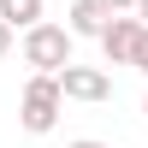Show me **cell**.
<instances>
[{"instance_id": "277c9868", "label": "cell", "mask_w": 148, "mask_h": 148, "mask_svg": "<svg viewBox=\"0 0 148 148\" xmlns=\"http://www.w3.org/2000/svg\"><path fill=\"white\" fill-rule=\"evenodd\" d=\"M136 36H142V24L130 18V12H119V18H107L101 24V53H107V65H130V47H136Z\"/></svg>"}, {"instance_id": "8fae6325", "label": "cell", "mask_w": 148, "mask_h": 148, "mask_svg": "<svg viewBox=\"0 0 148 148\" xmlns=\"http://www.w3.org/2000/svg\"><path fill=\"white\" fill-rule=\"evenodd\" d=\"M65 148H113V142H95V136H77V142H65Z\"/></svg>"}, {"instance_id": "ba28073f", "label": "cell", "mask_w": 148, "mask_h": 148, "mask_svg": "<svg viewBox=\"0 0 148 148\" xmlns=\"http://www.w3.org/2000/svg\"><path fill=\"white\" fill-rule=\"evenodd\" d=\"M130 6H136V0H101V12H107V18H119V12H130Z\"/></svg>"}, {"instance_id": "3957f363", "label": "cell", "mask_w": 148, "mask_h": 148, "mask_svg": "<svg viewBox=\"0 0 148 148\" xmlns=\"http://www.w3.org/2000/svg\"><path fill=\"white\" fill-rule=\"evenodd\" d=\"M53 83H59V101H113V77L95 71V65H77V59H71Z\"/></svg>"}, {"instance_id": "7a4b0ae2", "label": "cell", "mask_w": 148, "mask_h": 148, "mask_svg": "<svg viewBox=\"0 0 148 148\" xmlns=\"http://www.w3.org/2000/svg\"><path fill=\"white\" fill-rule=\"evenodd\" d=\"M59 113H65V101H59V83H53V77H30V83H24L18 125L30 130V136H47V130L59 125Z\"/></svg>"}, {"instance_id": "6da1fadb", "label": "cell", "mask_w": 148, "mask_h": 148, "mask_svg": "<svg viewBox=\"0 0 148 148\" xmlns=\"http://www.w3.org/2000/svg\"><path fill=\"white\" fill-rule=\"evenodd\" d=\"M24 65L36 71V77H59V71L71 65V36H65V24H30L24 30Z\"/></svg>"}, {"instance_id": "8992f818", "label": "cell", "mask_w": 148, "mask_h": 148, "mask_svg": "<svg viewBox=\"0 0 148 148\" xmlns=\"http://www.w3.org/2000/svg\"><path fill=\"white\" fill-rule=\"evenodd\" d=\"M0 24H6V30H30V24H42V0H0Z\"/></svg>"}, {"instance_id": "52a82bcc", "label": "cell", "mask_w": 148, "mask_h": 148, "mask_svg": "<svg viewBox=\"0 0 148 148\" xmlns=\"http://www.w3.org/2000/svg\"><path fill=\"white\" fill-rule=\"evenodd\" d=\"M130 65H136V71H142V77H148V30L136 36V47H130Z\"/></svg>"}, {"instance_id": "9c48e42d", "label": "cell", "mask_w": 148, "mask_h": 148, "mask_svg": "<svg viewBox=\"0 0 148 148\" xmlns=\"http://www.w3.org/2000/svg\"><path fill=\"white\" fill-rule=\"evenodd\" d=\"M12 42H18V30H6V24H0V59L12 53Z\"/></svg>"}, {"instance_id": "7c38bea8", "label": "cell", "mask_w": 148, "mask_h": 148, "mask_svg": "<svg viewBox=\"0 0 148 148\" xmlns=\"http://www.w3.org/2000/svg\"><path fill=\"white\" fill-rule=\"evenodd\" d=\"M142 113H148V95H142Z\"/></svg>"}, {"instance_id": "30bf717a", "label": "cell", "mask_w": 148, "mask_h": 148, "mask_svg": "<svg viewBox=\"0 0 148 148\" xmlns=\"http://www.w3.org/2000/svg\"><path fill=\"white\" fill-rule=\"evenodd\" d=\"M130 18H136L142 30H148V0H136V6H130Z\"/></svg>"}, {"instance_id": "5b68a950", "label": "cell", "mask_w": 148, "mask_h": 148, "mask_svg": "<svg viewBox=\"0 0 148 148\" xmlns=\"http://www.w3.org/2000/svg\"><path fill=\"white\" fill-rule=\"evenodd\" d=\"M101 24H107L101 0H71V12H65V36L71 42H77V36H101Z\"/></svg>"}]
</instances>
